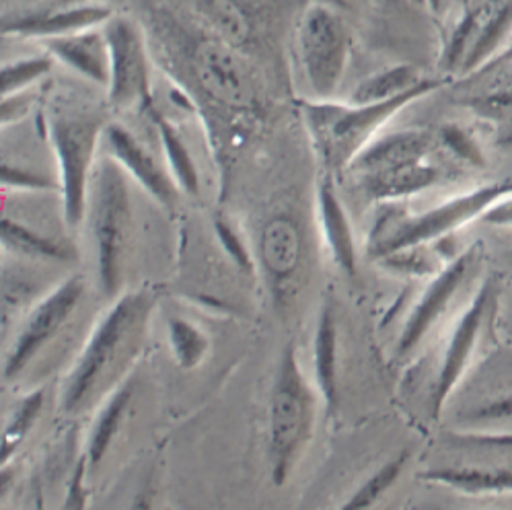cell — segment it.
I'll return each mask as SVG.
<instances>
[{
	"instance_id": "obj_8",
	"label": "cell",
	"mask_w": 512,
	"mask_h": 510,
	"mask_svg": "<svg viewBox=\"0 0 512 510\" xmlns=\"http://www.w3.org/2000/svg\"><path fill=\"white\" fill-rule=\"evenodd\" d=\"M109 46L107 103L118 112L153 105V58L149 31L126 15H116L103 25Z\"/></svg>"
},
{
	"instance_id": "obj_29",
	"label": "cell",
	"mask_w": 512,
	"mask_h": 510,
	"mask_svg": "<svg viewBox=\"0 0 512 510\" xmlns=\"http://www.w3.org/2000/svg\"><path fill=\"white\" fill-rule=\"evenodd\" d=\"M3 188L25 192H52L56 190V184L46 173H35L25 167L3 163Z\"/></svg>"
},
{
	"instance_id": "obj_4",
	"label": "cell",
	"mask_w": 512,
	"mask_h": 510,
	"mask_svg": "<svg viewBox=\"0 0 512 510\" xmlns=\"http://www.w3.org/2000/svg\"><path fill=\"white\" fill-rule=\"evenodd\" d=\"M105 120L93 109L56 107L48 118V136L58 161L62 212L68 227L77 229L87 214L91 173Z\"/></svg>"
},
{
	"instance_id": "obj_37",
	"label": "cell",
	"mask_w": 512,
	"mask_h": 510,
	"mask_svg": "<svg viewBox=\"0 0 512 510\" xmlns=\"http://www.w3.org/2000/svg\"><path fill=\"white\" fill-rule=\"evenodd\" d=\"M410 3H414V5H418V7H426L428 0H410Z\"/></svg>"
},
{
	"instance_id": "obj_19",
	"label": "cell",
	"mask_w": 512,
	"mask_h": 510,
	"mask_svg": "<svg viewBox=\"0 0 512 510\" xmlns=\"http://www.w3.org/2000/svg\"><path fill=\"white\" fill-rule=\"evenodd\" d=\"M436 179V167L428 165L426 161H420L383 173L362 175L358 177V184L364 190V194L373 200H395L430 188L432 184H436Z\"/></svg>"
},
{
	"instance_id": "obj_10",
	"label": "cell",
	"mask_w": 512,
	"mask_h": 510,
	"mask_svg": "<svg viewBox=\"0 0 512 510\" xmlns=\"http://www.w3.org/2000/svg\"><path fill=\"white\" fill-rule=\"evenodd\" d=\"M114 17V7L89 0H50L29 9L3 13V35L23 40H50L58 35L101 27Z\"/></svg>"
},
{
	"instance_id": "obj_35",
	"label": "cell",
	"mask_w": 512,
	"mask_h": 510,
	"mask_svg": "<svg viewBox=\"0 0 512 510\" xmlns=\"http://www.w3.org/2000/svg\"><path fill=\"white\" fill-rule=\"evenodd\" d=\"M512 416V397L504 399V402L498 404H490L484 410L475 412V418H488V420H498V418H510Z\"/></svg>"
},
{
	"instance_id": "obj_11",
	"label": "cell",
	"mask_w": 512,
	"mask_h": 510,
	"mask_svg": "<svg viewBox=\"0 0 512 510\" xmlns=\"http://www.w3.org/2000/svg\"><path fill=\"white\" fill-rule=\"evenodd\" d=\"M475 255H478V247H471L465 253L457 255V258L451 262V266H447L445 270L436 274L434 282L426 288V293L414 307V311L404 327V332H401V336H399V344H397L399 358L408 356L422 342V338L430 332V327L447 313L451 301L457 295V290L471 274V268L475 264Z\"/></svg>"
},
{
	"instance_id": "obj_23",
	"label": "cell",
	"mask_w": 512,
	"mask_h": 510,
	"mask_svg": "<svg viewBox=\"0 0 512 510\" xmlns=\"http://www.w3.org/2000/svg\"><path fill=\"white\" fill-rule=\"evenodd\" d=\"M0 237H3V247L7 251L27 255V258L52 260V262H70L75 258V249L70 245L35 233L29 227L13 221V218H3Z\"/></svg>"
},
{
	"instance_id": "obj_16",
	"label": "cell",
	"mask_w": 512,
	"mask_h": 510,
	"mask_svg": "<svg viewBox=\"0 0 512 510\" xmlns=\"http://www.w3.org/2000/svg\"><path fill=\"white\" fill-rule=\"evenodd\" d=\"M260 258L274 293H280L295 278L301 264V235L297 225L284 216L272 218L262 231Z\"/></svg>"
},
{
	"instance_id": "obj_24",
	"label": "cell",
	"mask_w": 512,
	"mask_h": 510,
	"mask_svg": "<svg viewBox=\"0 0 512 510\" xmlns=\"http://www.w3.org/2000/svg\"><path fill=\"white\" fill-rule=\"evenodd\" d=\"M426 77H422L414 66L399 64L385 70L375 72V75L367 77L356 85V89L350 95V101L354 103H379L393 99L397 95H404L418 87Z\"/></svg>"
},
{
	"instance_id": "obj_7",
	"label": "cell",
	"mask_w": 512,
	"mask_h": 510,
	"mask_svg": "<svg viewBox=\"0 0 512 510\" xmlns=\"http://www.w3.org/2000/svg\"><path fill=\"white\" fill-rule=\"evenodd\" d=\"M512 192V184H492L486 188H478L469 194L457 196L441 206L426 210L412 218H399L393 227L379 225L371 235L369 253L373 260H385L389 255L426 245L430 241H441L457 231L461 225L482 218L484 212L504 194Z\"/></svg>"
},
{
	"instance_id": "obj_22",
	"label": "cell",
	"mask_w": 512,
	"mask_h": 510,
	"mask_svg": "<svg viewBox=\"0 0 512 510\" xmlns=\"http://www.w3.org/2000/svg\"><path fill=\"white\" fill-rule=\"evenodd\" d=\"M130 399H132V385L124 383L120 385L112 395L105 399V406L101 408L95 426L91 430V439L87 445V463L89 467H97L103 457L107 455L109 447H112L114 439L118 436L126 410L130 406Z\"/></svg>"
},
{
	"instance_id": "obj_32",
	"label": "cell",
	"mask_w": 512,
	"mask_h": 510,
	"mask_svg": "<svg viewBox=\"0 0 512 510\" xmlns=\"http://www.w3.org/2000/svg\"><path fill=\"white\" fill-rule=\"evenodd\" d=\"M29 91H21V93L3 97V126H11L29 114L31 101H33Z\"/></svg>"
},
{
	"instance_id": "obj_20",
	"label": "cell",
	"mask_w": 512,
	"mask_h": 510,
	"mask_svg": "<svg viewBox=\"0 0 512 510\" xmlns=\"http://www.w3.org/2000/svg\"><path fill=\"white\" fill-rule=\"evenodd\" d=\"M426 482L480 496V494H512V469L484 467H441L430 469L422 476Z\"/></svg>"
},
{
	"instance_id": "obj_34",
	"label": "cell",
	"mask_w": 512,
	"mask_h": 510,
	"mask_svg": "<svg viewBox=\"0 0 512 510\" xmlns=\"http://www.w3.org/2000/svg\"><path fill=\"white\" fill-rule=\"evenodd\" d=\"M87 457H83L77 465L75 476H72V486H70V494L66 498V506L68 508H81L85 502V490H83V478H85V471H87Z\"/></svg>"
},
{
	"instance_id": "obj_31",
	"label": "cell",
	"mask_w": 512,
	"mask_h": 510,
	"mask_svg": "<svg viewBox=\"0 0 512 510\" xmlns=\"http://www.w3.org/2000/svg\"><path fill=\"white\" fill-rule=\"evenodd\" d=\"M441 140L447 144V147L455 155L463 157L465 161H471V163H480L482 161V155H480L478 147H475V142L463 130H459L455 126H449V128L443 130Z\"/></svg>"
},
{
	"instance_id": "obj_12",
	"label": "cell",
	"mask_w": 512,
	"mask_h": 510,
	"mask_svg": "<svg viewBox=\"0 0 512 510\" xmlns=\"http://www.w3.org/2000/svg\"><path fill=\"white\" fill-rule=\"evenodd\" d=\"M490 305V284H484L478 295L473 297L469 309L461 315L457 321L451 342L447 346L441 371H438V379L432 393V418H438L447 404V399L455 391L457 383L461 381L465 369L473 358L475 348H478L480 332L484 327V319Z\"/></svg>"
},
{
	"instance_id": "obj_15",
	"label": "cell",
	"mask_w": 512,
	"mask_h": 510,
	"mask_svg": "<svg viewBox=\"0 0 512 510\" xmlns=\"http://www.w3.org/2000/svg\"><path fill=\"white\" fill-rule=\"evenodd\" d=\"M432 147L434 138L422 130H401L385 136L379 134L369 147L354 159V163L348 167V173L362 177L414 165L426 161Z\"/></svg>"
},
{
	"instance_id": "obj_17",
	"label": "cell",
	"mask_w": 512,
	"mask_h": 510,
	"mask_svg": "<svg viewBox=\"0 0 512 510\" xmlns=\"http://www.w3.org/2000/svg\"><path fill=\"white\" fill-rule=\"evenodd\" d=\"M317 204H319V221L323 229L325 243L329 253L336 260V264L348 276L356 274V245L352 227L346 216V210L336 194L332 175H325L317 190Z\"/></svg>"
},
{
	"instance_id": "obj_18",
	"label": "cell",
	"mask_w": 512,
	"mask_h": 510,
	"mask_svg": "<svg viewBox=\"0 0 512 510\" xmlns=\"http://www.w3.org/2000/svg\"><path fill=\"white\" fill-rule=\"evenodd\" d=\"M315 375L325 404V416L332 418L338 406V321L332 303H325L315 332Z\"/></svg>"
},
{
	"instance_id": "obj_13",
	"label": "cell",
	"mask_w": 512,
	"mask_h": 510,
	"mask_svg": "<svg viewBox=\"0 0 512 510\" xmlns=\"http://www.w3.org/2000/svg\"><path fill=\"white\" fill-rule=\"evenodd\" d=\"M103 140L112 155L128 175H132L146 194H151L161 206L173 208L177 202V181L144 144L122 124H107Z\"/></svg>"
},
{
	"instance_id": "obj_9",
	"label": "cell",
	"mask_w": 512,
	"mask_h": 510,
	"mask_svg": "<svg viewBox=\"0 0 512 510\" xmlns=\"http://www.w3.org/2000/svg\"><path fill=\"white\" fill-rule=\"evenodd\" d=\"M83 295V278L70 276L62 284H58L46 299L35 305L7 356L3 371L7 381L19 377L27 364L44 350V346H48L60 334L68 319L75 315Z\"/></svg>"
},
{
	"instance_id": "obj_33",
	"label": "cell",
	"mask_w": 512,
	"mask_h": 510,
	"mask_svg": "<svg viewBox=\"0 0 512 510\" xmlns=\"http://www.w3.org/2000/svg\"><path fill=\"white\" fill-rule=\"evenodd\" d=\"M484 223L498 227H512V192L498 198L482 216Z\"/></svg>"
},
{
	"instance_id": "obj_27",
	"label": "cell",
	"mask_w": 512,
	"mask_h": 510,
	"mask_svg": "<svg viewBox=\"0 0 512 510\" xmlns=\"http://www.w3.org/2000/svg\"><path fill=\"white\" fill-rule=\"evenodd\" d=\"M408 459H410V453L401 451L397 457L387 461L381 469H377L373 476L358 488V492L348 500V504L344 508L346 510L371 508L375 502H379V498L397 482V478L401 476V471H404Z\"/></svg>"
},
{
	"instance_id": "obj_2",
	"label": "cell",
	"mask_w": 512,
	"mask_h": 510,
	"mask_svg": "<svg viewBox=\"0 0 512 510\" xmlns=\"http://www.w3.org/2000/svg\"><path fill=\"white\" fill-rule=\"evenodd\" d=\"M438 87H441L438 81L424 79L412 91L379 103L301 99L299 107L319 161L329 175H340L348 171L354 159L381 134L393 116Z\"/></svg>"
},
{
	"instance_id": "obj_1",
	"label": "cell",
	"mask_w": 512,
	"mask_h": 510,
	"mask_svg": "<svg viewBox=\"0 0 512 510\" xmlns=\"http://www.w3.org/2000/svg\"><path fill=\"white\" fill-rule=\"evenodd\" d=\"M155 307L157 295L151 288L130 290L116 299L95 325L64 383L60 404L66 414H81L124 385V375L142 350Z\"/></svg>"
},
{
	"instance_id": "obj_26",
	"label": "cell",
	"mask_w": 512,
	"mask_h": 510,
	"mask_svg": "<svg viewBox=\"0 0 512 510\" xmlns=\"http://www.w3.org/2000/svg\"><path fill=\"white\" fill-rule=\"evenodd\" d=\"M54 66V56H27L3 64V97L29 91L35 83L46 79Z\"/></svg>"
},
{
	"instance_id": "obj_5",
	"label": "cell",
	"mask_w": 512,
	"mask_h": 510,
	"mask_svg": "<svg viewBox=\"0 0 512 510\" xmlns=\"http://www.w3.org/2000/svg\"><path fill=\"white\" fill-rule=\"evenodd\" d=\"M292 52L309 99H336L352 54V33L346 19L329 5H307L295 25Z\"/></svg>"
},
{
	"instance_id": "obj_36",
	"label": "cell",
	"mask_w": 512,
	"mask_h": 510,
	"mask_svg": "<svg viewBox=\"0 0 512 510\" xmlns=\"http://www.w3.org/2000/svg\"><path fill=\"white\" fill-rule=\"evenodd\" d=\"M457 3H459V0H428L426 9H428L434 17L443 19V17H447V15L455 9Z\"/></svg>"
},
{
	"instance_id": "obj_3",
	"label": "cell",
	"mask_w": 512,
	"mask_h": 510,
	"mask_svg": "<svg viewBox=\"0 0 512 510\" xmlns=\"http://www.w3.org/2000/svg\"><path fill=\"white\" fill-rule=\"evenodd\" d=\"M317 395L305 377L295 344L282 350L272 387L268 461L274 486H284L303 457L315 428Z\"/></svg>"
},
{
	"instance_id": "obj_28",
	"label": "cell",
	"mask_w": 512,
	"mask_h": 510,
	"mask_svg": "<svg viewBox=\"0 0 512 510\" xmlns=\"http://www.w3.org/2000/svg\"><path fill=\"white\" fill-rule=\"evenodd\" d=\"M42 408H44V389H38L31 395H27L15 410L9 426L3 432V467L11 459V455L17 451V447L23 443V439L33 428L35 420L40 418Z\"/></svg>"
},
{
	"instance_id": "obj_21",
	"label": "cell",
	"mask_w": 512,
	"mask_h": 510,
	"mask_svg": "<svg viewBox=\"0 0 512 510\" xmlns=\"http://www.w3.org/2000/svg\"><path fill=\"white\" fill-rule=\"evenodd\" d=\"M144 114H149L151 122L157 128L161 147H163V153H165V159H167V167H169L171 175L175 177L177 186L181 190H186L188 194H198L200 177H198L196 163H194V159H192V155L186 147L184 138H181V134L175 130V126L159 112L155 103L149 109H146Z\"/></svg>"
},
{
	"instance_id": "obj_6",
	"label": "cell",
	"mask_w": 512,
	"mask_h": 510,
	"mask_svg": "<svg viewBox=\"0 0 512 510\" xmlns=\"http://www.w3.org/2000/svg\"><path fill=\"white\" fill-rule=\"evenodd\" d=\"M89 204L99 284L107 299H118L124 284L132 206L124 167L112 155L101 161L95 171Z\"/></svg>"
},
{
	"instance_id": "obj_38",
	"label": "cell",
	"mask_w": 512,
	"mask_h": 510,
	"mask_svg": "<svg viewBox=\"0 0 512 510\" xmlns=\"http://www.w3.org/2000/svg\"><path fill=\"white\" fill-rule=\"evenodd\" d=\"M103 3H107V5H118V3H122V0H103Z\"/></svg>"
},
{
	"instance_id": "obj_25",
	"label": "cell",
	"mask_w": 512,
	"mask_h": 510,
	"mask_svg": "<svg viewBox=\"0 0 512 510\" xmlns=\"http://www.w3.org/2000/svg\"><path fill=\"white\" fill-rule=\"evenodd\" d=\"M169 344L177 364L184 371L198 369L210 350V340L200 327L179 317L169 321Z\"/></svg>"
},
{
	"instance_id": "obj_30",
	"label": "cell",
	"mask_w": 512,
	"mask_h": 510,
	"mask_svg": "<svg viewBox=\"0 0 512 510\" xmlns=\"http://www.w3.org/2000/svg\"><path fill=\"white\" fill-rule=\"evenodd\" d=\"M216 233H218V239H221L225 251L231 255V260L241 270H249L251 258L247 255V249H245L243 241L239 239V235L235 233V229L229 227V223H225V221H216Z\"/></svg>"
},
{
	"instance_id": "obj_14",
	"label": "cell",
	"mask_w": 512,
	"mask_h": 510,
	"mask_svg": "<svg viewBox=\"0 0 512 510\" xmlns=\"http://www.w3.org/2000/svg\"><path fill=\"white\" fill-rule=\"evenodd\" d=\"M54 60L75 70L83 79L107 87L109 83V46L103 25L75 33L58 35L42 42Z\"/></svg>"
}]
</instances>
